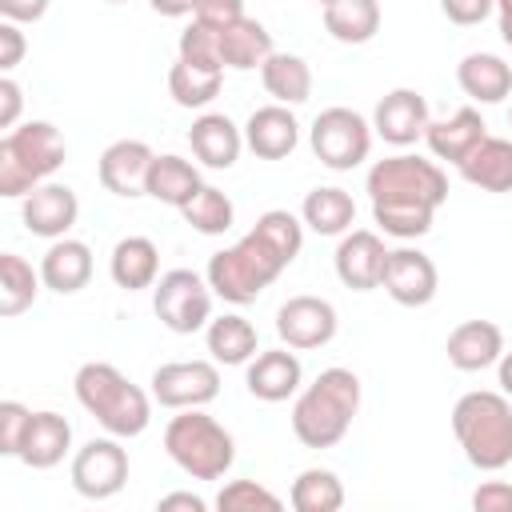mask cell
I'll return each instance as SVG.
<instances>
[{"instance_id": "6da1fadb", "label": "cell", "mask_w": 512, "mask_h": 512, "mask_svg": "<svg viewBox=\"0 0 512 512\" xmlns=\"http://www.w3.org/2000/svg\"><path fill=\"white\" fill-rule=\"evenodd\" d=\"M304 248V220L284 208H268L256 224L232 244L208 256V284L228 304H252Z\"/></svg>"}, {"instance_id": "7a4b0ae2", "label": "cell", "mask_w": 512, "mask_h": 512, "mask_svg": "<svg viewBox=\"0 0 512 512\" xmlns=\"http://www.w3.org/2000/svg\"><path fill=\"white\" fill-rule=\"evenodd\" d=\"M364 188L372 196V220L380 224L384 236L396 240L428 236L436 208L448 200V176L440 172V164L412 152L376 160L368 168Z\"/></svg>"}, {"instance_id": "3957f363", "label": "cell", "mask_w": 512, "mask_h": 512, "mask_svg": "<svg viewBox=\"0 0 512 512\" xmlns=\"http://www.w3.org/2000/svg\"><path fill=\"white\" fill-rule=\"evenodd\" d=\"M72 392L80 400V408L112 436L128 440L140 436L152 424V392H144L140 384H132L116 364L108 360H88L76 368Z\"/></svg>"}, {"instance_id": "277c9868", "label": "cell", "mask_w": 512, "mask_h": 512, "mask_svg": "<svg viewBox=\"0 0 512 512\" xmlns=\"http://www.w3.org/2000/svg\"><path fill=\"white\" fill-rule=\"evenodd\" d=\"M360 412V376L352 368H324L292 404V432L304 448H332Z\"/></svg>"}, {"instance_id": "5b68a950", "label": "cell", "mask_w": 512, "mask_h": 512, "mask_svg": "<svg viewBox=\"0 0 512 512\" xmlns=\"http://www.w3.org/2000/svg\"><path fill=\"white\" fill-rule=\"evenodd\" d=\"M452 436L464 460L480 472H500L512 464V404L504 392H464L452 404Z\"/></svg>"}, {"instance_id": "8992f818", "label": "cell", "mask_w": 512, "mask_h": 512, "mask_svg": "<svg viewBox=\"0 0 512 512\" xmlns=\"http://www.w3.org/2000/svg\"><path fill=\"white\" fill-rule=\"evenodd\" d=\"M68 156V144L56 124L24 120L0 140V196L24 200L36 184H44Z\"/></svg>"}, {"instance_id": "52a82bcc", "label": "cell", "mask_w": 512, "mask_h": 512, "mask_svg": "<svg viewBox=\"0 0 512 512\" xmlns=\"http://www.w3.org/2000/svg\"><path fill=\"white\" fill-rule=\"evenodd\" d=\"M164 452L192 480H220L236 460V440L204 408H180L164 428Z\"/></svg>"}, {"instance_id": "ba28073f", "label": "cell", "mask_w": 512, "mask_h": 512, "mask_svg": "<svg viewBox=\"0 0 512 512\" xmlns=\"http://www.w3.org/2000/svg\"><path fill=\"white\" fill-rule=\"evenodd\" d=\"M212 296L216 292H212L208 276H200L192 268H172V272H160V280L152 284V312L168 332L192 336V332L208 328Z\"/></svg>"}, {"instance_id": "9c48e42d", "label": "cell", "mask_w": 512, "mask_h": 512, "mask_svg": "<svg viewBox=\"0 0 512 512\" xmlns=\"http://www.w3.org/2000/svg\"><path fill=\"white\" fill-rule=\"evenodd\" d=\"M308 144L316 152V160L332 172H352L356 164L368 160L372 152V120H364L360 112L344 108V104H332L324 108L312 128H308Z\"/></svg>"}, {"instance_id": "30bf717a", "label": "cell", "mask_w": 512, "mask_h": 512, "mask_svg": "<svg viewBox=\"0 0 512 512\" xmlns=\"http://www.w3.org/2000/svg\"><path fill=\"white\" fill-rule=\"evenodd\" d=\"M72 488L84 500H108L128 484V452L120 444V436H92L84 448H76L72 456Z\"/></svg>"}, {"instance_id": "8fae6325", "label": "cell", "mask_w": 512, "mask_h": 512, "mask_svg": "<svg viewBox=\"0 0 512 512\" xmlns=\"http://www.w3.org/2000/svg\"><path fill=\"white\" fill-rule=\"evenodd\" d=\"M152 400L160 408H204L220 396V368L216 360H172L152 372Z\"/></svg>"}, {"instance_id": "7c38bea8", "label": "cell", "mask_w": 512, "mask_h": 512, "mask_svg": "<svg viewBox=\"0 0 512 512\" xmlns=\"http://www.w3.org/2000/svg\"><path fill=\"white\" fill-rule=\"evenodd\" d=\"M340 320H336V308L324 300V296H292L276 308V336L280 344L296 348V352H312V348H324L332 336H336Z\"/></svg>"}, {"instance_id": "4fadbf2b", "label": "cell", "mask_w": 512, "mask_h": 512, "mask_svg": "<svg viewBox=\"0 0 512 512\" xmlns=\"http://www.w3.org/2000/svg\"><path fill=\"white\" fill-rule=\"evenodd\" d=\"M380 288L404 308H424V304H432V296L440 288V272H436L432 256H424L420 248H392L384 260Z\"/></svg>"}, {"instance_id": "5bb4252c", "label": "cell", "mask_w": 512, "mask_h": 512, "mask_svg": "<svg viewBox=\"0 0 512 512\" xmlns=\"http://www.w3.org/2000/svg\"><path fill=\"white\" fill-rule=\"evenodd\" d=\"M432 116H428V100L416 88H392L380 96L376 112H372V132L392 144V148H408L416 140H424Z\"/></svg>"}, {"instance_id": "9a60e30c", "label": "cell", "mask_w": 512, "mask_h": 512, "mask_svg": "<svg viewBox=\"0 0 512 512\" xmlns=\"http://www.w3.org/2000/svg\"><path fill=\"white\" fill-rule=\"evenodd\" d=\"M336 276L344 288L352 292H372L380 288V276H384V260H388V248L376 232L368 228H356V232H344L340 244H336Z\"/></svg>"}, {"instance_id": "2e32d148", "label": "cell", "mask_w": 512, "mask_h": 512, "mask_svg": "<svg viewBox=\"0 0 512 512\" xmlns=\"http://www.w3.org/2000/svg\"><path fill=\"white\" fill-rule=\"evenodd\" d=\"M80 216V200L68 184H36L24 204H20V220L32 236H44V240H60L68 236V228L76 224Z\"/></svg>"}, {"instance_id": "e0dca14e", "label": "cell", "mask_w": 512, "mask_h": 512, "mask_svg": "<svg viewBox=\"0 0 512 512\" xmlns=\"http://www.w3.org/2000/svg\"><path fill=\"white\" fill-rule=\"evenodd\" d=\"M244 384H248V392H252L256 400H264V404H280V400L296 396L300 384H304V368H300V360H296V348L284 344V348L256 352V356L248 360Z\"/></svg>"}, {"instance_id": "ac0fdd59", "label": "cell", "mask_w": 512, "mask_h": 512, "mask_svg": "<svg viewBox=\"0 0 512 512\" xmlns=\"http://www.w3.org/2000/svg\"><path fill=\"white\" fill-rule=\"evenodd\" d=\"M156 152L144 140H112L100 152L96 176L112 196H144L148 184V168H152Z\"/></svg>"}, {"instance_id": "d6986e66", "label": "cell", "mask_w": 512, "mask_h": 512, "mask_svg": "<svg viewBox=\"0 0 512 512\" xmlns=\"http://www.w3.org/2000/svg\"><path fill=\"white\" fill-rule=\"evenodd\" d=\"M244 144L260 160H284L300 144V124L288 104H264L244 120Z\"/></svg>"}, {"instance_id": "ffe728a7", "label": "cell", "mask_w": 512, "mask_h": 512, "mask_svg": "<svg viewBox=\"0 0 512 512\" xmlns=\"http://www.w3.org/2000/svg\"><path fill=\"white\" fill-rule=\"evenodd\" d=\"M188 148L204 168H232L244 148V128H236L224 112H200L188 128Z\"/></svg>"}, {"instance_id": "44dd1931", "label": "cell", "mask_w": 512, "mask_h": 512, "mask_svg": "<svg viewBox=\"0 0 512 512\" xmlns=\"http://www.w3.org/2000/svg\"><path fill=\"white\" fill-rule=\"evenodd\" d=\"M448 364L460 372H484L504 356V332L492 320H464L448 332Z\"/></svg>"}, {"instance_id": "7402d4cb", "label": "cell", "mask_w": 512, "mask_h": 512, "mask_svg": "<svg viewBox=\"0 0 512 512\" xmlns=\"http://www.w3.org/2000/svg\"><path fill=\"white\" fill-rule=\"evenodd\" d=\"M40 280H44V288H52L60 296L80 292L92 280V248L72 236L52 240L48 252L40 256Z\"/></svg>"}, {"instance_id": "603a6c76", "label": "cell", "mask_w": 512, "mask_h": 512, "mask_svg": "<svg viewBox=\"0 0 512 512\" xmlns=\"http://www.w3.org/2000/svg\"><path fill=\"white\" fill-rule=\"evenodd\" d=\"M488 136V124L476 108H456L452 116L444 120H432L428 132H424V144L436 160H448V164H460L480 140Z\"/></svg>"}, {"instance_id": "cb8c5ba5", "label": "cell", "mask_w": 512, "mask_h": 512, "mask_svg": "<svg viewBox=\"0 0 512 512\" xmlns=\"http://www.w3.org/2000/svg\"><path fill=\"white\" fill-rule=\"evenodd\" d=\"M108 276L124 292L152 288L160 280V248L148 236H124V240H116V248L108 256Z\"/></svg>"}, {"instance_id": "d4e9b609", "label": "cell", "mask_w": 512, "mask_h": 512, "mask_svg": "<svg viewBox=\"0 0 512 512\" xmlns=\"http://www.w3.org/2000/svg\"><path fill=\"white\" fill-rule=\"evenodd\" d=\"M456 84L476 104H500L504 96H512V68L496 52H468L456 64Z\"/></svg>"}, {"instance_id": "484cf974", "label": "cell", "mask_w": 512, "mask_h": 512, "mask_svg": "<svg viewBox=\"0 0 512 512\" xmlns=\"http://www.w3.org/2000/svg\"><path fill=\"white\" fill-rule=\"evenodd\" d=\"M72 448V424L60 416V412H32V424H28V436H24V448L16 460H24L28 468L44 472V468H56Z\"/></svg>"}, {"instance_id": "4316f807", "label": "cell", "mask_w": 512, "mask_h": 512, "mask_svg": "<svg viewBox=\"0 0 512 512\" xmlns=\"http://www.w3.org/2000/svg\"><path fill=\"white\" fill-rule=\"evenodd\" d=\"M460 176L484 192H512V140L484 136L460 164Z\"/></svg>"}, {"instance_id": "83f0119b", "label": "cell", "mask_w": 512, "mask_h": 512, "mask_svg": "<svg viewBox=\"0 0 512 512\" xmlns=\"http://www.w3.org/2000/svg\"><path fill=\"white\" fill-rule=\"evenodd\" d=\"M200 184H204V180H200V168H196L192 160H184V156H176V152H164V156H156L152 168H148L144 196H152V200H160V204H168V208L180 212V208L196 196Z\"/></svg>"}, {"instance_id": "f1b7e54d", "label": "cell", "mask_w": 512, "mask_h": 512, "mask_svg": "<svg viewBox=\"0 0 512 512\" xmlns=\"http://www.w3.org/2000/svg\"><path fill=\"white\" fill-rule=\"evenodd\" d=\"M204 344H208L212 360H216V364H228V368L248 364V360L260 352L256 324H252L248 316H240V312H224V316L208 320V328H204Z\"/></svg>"}, {"instance_id": "f546056e", "label": "cell", "mask_w": 512, "mask_h": 512, "mask_svg": "<svg viewBox=\"0 0 512 512\" xmlns=\"http://www.w3.org/2000/svg\"><path fill=\"white\" fill-rule=\"evenodd\" d=\"M272 52H276V48H272V32H268L260 20H252V16H244V20H236V24H228V28L220 32V60H224V68L252 72V68H260Z\"/></svg>"}, {"instance_id": "4dcf8cb0", "label": "cell", "mask_w": 512, "mask_h": 512, "mask_svg": "<svg viewBox=\"0 0 512 512\" xmlns=\"http://www.w3.org/2000/svg\"><path fill=\"white\" fill-rule=\"evenodd\" d=\"M260 80H264V92L276 104H288V108L292 104H304L312 96V68L296 52H272L260 64Z\"/></svg>"}, {"instance_id": "1f68e13d", "label": "cell", "mask_w": 512, "mask_h": 512, "mask_svg": "<svg viewBox=\"0 0 512 512\" xmlns=\"http://www.w3.org/2000/svg\"><path fill=\"white\" fill-rule=\"evenodd\" d=\"M300 220L316 236H344L356 220V200L344 188H312L300 204Z\"/></svg>"}, {"instance_id": "d6a6232c", "label": "cell", "mask_w": 512, "mask_h": 512, "mask_svg": "<svg viewBox=\"0 0 512 512\" xmlns=\"http://www.w3.org/2000/svg\"><path fill=\"white\" fill-rule=\"evenodd\" d=\"M324 28L340 44H368L380 32V0H332L324 4Z\"/></svg>"}, {"instance_id": "836d02e7", "label": "cell", "mask_w": 512, "mask_h": 512, "mask_svg": "<svg viewBox=\"0 0 512 512\" xmlns=\"http://www.w3.org/2000/svg\"><path fill=\"white\" fill-rule=\"evenodd\" d=\"M224 84V68H204V64H188L176 56L172 72H168V92L180 108H208L220 96Z\"/></svg>"}, {"instance_id": "e575fe53", "label": "cell", "mask_w": 512, "mask_h": 512, "mask_svg": "<svg viewBox=\"0 0 512 512\" xmlns=\"http://www.w3.org/2000/svg\"><path fill=\"white\" fill-rule=\"evenodd\" d=\"M40 268H32L24 256L16 252H4L0 256V316H20L24 308L36 304V292H40Z\"/></svg>"}, {"instance_id": "d590c367", "label": "cell", "mask_w": 512, "mask_h": 512, "mask_svg": "<svg viewBox=\"0 0 512 512\" xmlns=\"http://www.w3.org/2000/svg\"><path fill=\"white\" fill-rule=\"evenodd\" d=\"M288 504L296 512H336V508H344V484L332 468H304L292 480Z\"/></svg>"}, {"instance_id": "8d00e7d4", "label": "cell", "mask_w": 512, "mask_h": 512, "mask_svg": "<svg viewBox=\"0 0 512 512\" xmlns=\"http://www.w3.org/2000/svg\"><path fill=\"white\" fill-rule=\"evenodd\" d=\"M180 216H184V224H192L196 232H204V236H220V232H228V228H232L236 208H232V200H228L220 188L200 184V188H196V196L180 208Z\"/></svg>"}, {"instance_id": "74e56055", "label": "cell", "mask_w": 512, "mask_h": 512, "mask_svg": "<svg viewBox=\"0 0 512 512\" xmlns=\"http://www.w3.org/2000/svg\"><path fill=\"white\" fill-rule=\"evenodd\" d=\"M216 508H220V512H256V508L280 512L284 500H280L272 488L256 484V480H228V484L220 488V496H216Z\"/></svg>"}, {"instance_id": "f35d334b", "label": "cell", "mask_w": 512, "mask_h": 512, "mask_svg": "<svg viewBox=\"0 0 512 512\" xmlns=\"http://www.w3.org/2000/svg\"><path fill=\"white\" fill-rule=\"evenodd\" d=\"M176 52H180V60H188V64L224 68V60H220V32L208 28V24H200V20H192V24L180 32Z\"/></svg>"}, {"instance_id": "ab89813d", "label": "cell", "mask_w": 512, "mask_h": 512, "mask_svg": "<svg viewBox=\"0 0 512 512\" xmlns=\"http://www.w3.org/2000/svg\"><path fill=\"white\" fill-rule=\"evenodd\" d=\"M28 424H32V408H24L20 400H4L0 404V452L4 456H20Z\"/></svg>"}, {"instance_id": "60d3db41", "label": "cell", "mask_w": 512, "mask_h": 512, "mask_svg": "<svg viewBox=\"0 0 512 512\" xmlns=\"http://www.w3.org/2000/svg\"><path fill=\"white\" fill-rule=\"evenodd\" d=\"M192 20H200V24L216 28V32H224L228 24L244 20V0H196Z\"/></svg>"}, {"instance_id": "b9f144b4", "label": "cell", "mask_w": 512, "mask_h": 512, "mask_svg": "<svg viewBox=\"0 0 512 512\" xmlns=\"http://www.w3.org/2000/svg\"><path fill=\"white\" fill-rule=\"evenodd\" d=\"M440 12L460 24V28H472V24H484L492 12H496V0H440Z\"/></svg>"}, {"instance_id": "7bdbcfd3", "label": "cell", "mask_w": 512, "mask_h": 512, "mask_svg": "<svg viewBox=\"0 0 512 512\" xmlns=\"http://www.w3.org/2000/svg\"><path fill=\"white\" fill-rule=\"evenodd\" d=\"M472 508L476 512H512V484L504 480H484L472 492Z\"/></svg>"}, {"instance_id": "ee69618b", "label": "cell", "mask_w": 512, "mask_h": 512, "mask_svg": "<svg viewBox=\"0 0 512 512\" xmlns=\"http://www.w3.org/2000/svg\"><path fill=\"white\" fill-rule=\"evenodd\" d=\"M24 32L16 20H0V72H12L24 60Z\"/></svg>"}, {"instance_id": "f6af8a7d", "label": "cell", "mask_w": 512, "mask_h": 512, "mask_svg": "<svg viewBox=\"0 0 512 512\" xmlns=\"http://www.w3.org/2000/svg\"><path fill=\"white\" fill-rule=\"evenodd\" d=\"M20 108H24V88L4 72L0 76V128H16Z\"/></svg>"}, {"instance_id": "bcb514c9", "label": "cell", "mask_w": 512, "mask_h": 512, "mask_svg": "<svg viewBox=\"0 0 512 512\" xmlns=\"http://www.w3.org/2000/svg\"><path fill=\"white\" fill-rule=\"evenodd\" d=\"M48 12V0H0V16L16 24H36Z\"/></svg>"}, {"instance_id": "7dc6e473", "label": "cell", "mask_w": 512, "mask_h": 512, "mask_svg": "<svg viewBox=\"0 0 512 512\" xmlns=\"http://www.w3.org/2000/svg\"><path fill=\"white\" fill-rule=\"evenodd\" d=\"M160 512H172V508H188V512H204L208 504L196 496V492H168V496H160V504H156Z\"/></svg>"}, {"instance_id": "c3c4849f", "label": "cell", "mask_w": 512, "mask_h": 512, "mask_svg": "<svg viewBox=\"0 0 512 512\" xmlns=\"http://www.w3.org/2000/svg\"><path fill=\"white\" fill-rule=\"evenodd\" d=\"M148 4H152V12H160L168 20H180V16H188L196 8V0H148Z\"/></svg>"}, {"instance_id": "681fc988", "label": "cell", "mask_w": 512, "mask_h": 512, "mask_svg": "<svg viewBox=\"0 0 512 512\" xmlns=\"http://www.w3.org/2000/svg\"><path fill=\"white\" fill-rule=\"evenodd\" d=\"M496 24H500V40L512 48V0H496Z\"/></svg>"}, {"instance_id": "f907efd6", "label": "cell", "mask_w": 512, "mask_h": 512, "mask_svg": "<svg viewBox=\"0 0 512 512\" xmlns=\"http://www.w3.org/2000/svg\"><path fill=\"white\" fill-rule=\"evenodd\" d=\"M496 380H500V392L512 400V352H504V356L496 360Z\"/></svg>"}, {"instance_id": "816d5d0a", "label": "cell", "mask_w": 512, "mask_h": 512, "mask_svg": "<svg viewBox=\"0 0 512 512\" xmlns=\"http://www.w3.org/2000/svg\"><path fill=\"white\" fill-rule=\"evenodd\" d=\"M104 4H128V0H104Z\"/></svg>"}, {"instance_id": "f5cc1de1", "label": "cell", "mask_w": 512, "mask_h": 512, "mask_svg": "<svg viewBox=\"0 0 512 512\" xmlns=\"http://www.w3.org/2000/svg\"><path fill=\"white\" fill-rule=\"evenodd\" d=\"M316 4H320V8H324V4H332V0H316Z\"/></svg>"}, {"instance_id": "db71d44e", "label": "cell", "mask_w": 512, "mask_h": 512, "mask_svg": "<svg viewBox=\"0 0 512 512\" xmlns=\"http://www.w3.org/2000/svg\"><path fill=\"white\" fill-rule=\"evenodd\" d=\"M508 120H512V112H508Z\"/></svg>"}]
</instances>
